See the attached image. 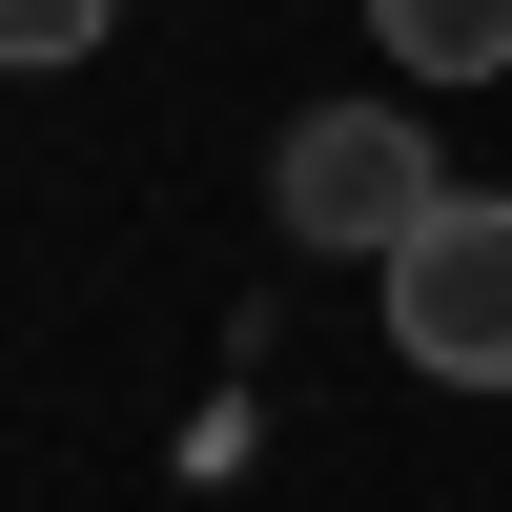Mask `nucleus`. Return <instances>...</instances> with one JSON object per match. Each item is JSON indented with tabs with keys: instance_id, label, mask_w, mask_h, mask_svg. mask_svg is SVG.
<instances>
[{
	"instance_id": "obj_3",
	"label": "nucleus",
	"mask_w": 512,
	"mask_h": 512,
	"mask_svg": "<svg viewBox=\"0 0 512 512\" xmlns=\"http://www.w3.org/2000/svg\"><path fill=\"white\" fill-rule=\"evenodd\" d=\"M369 41H390L410 82H492L512 62V0H369Z\"/></svg>"
},
{
	"instance_id": "obj_1",
	"label": "nucleus",
	"mask_w": 512,
	"mask_h": 512,
	"mask_svg": "<svg viewBox=\"0 0 512 512\" xmlns=\"http://www.w3.org/2000/svg\"><path fill=\"white\" fill-rule=\"evenodd\" d=\"M267 226H287V246H328V267H390V246H431V226H451V164L410 144L390 103H328V123H287Z\"/></svg>"
},
{
	"instance_id": "obj_4",
	"label": "nucleus",
	"mask_w": 512,
	"mask_h": 512,
	"mask_svg": "<svg viewBox=\"0 0 512 512\" xmlns=\"http://www.w3.org/2000/svg\"><path fill=\"white\" fill-rule=\"evenodd\" d=\"M103 21H123V0H0V62H82Z\"/></svg>"
},
{
	"instance_id": "obj_2",
	"label": "nucleus",
	"mask_w": 512,
	"mask_h": 512,
	"mask_svg": "<svg viewBox=\"0 0 512 512\" xmlns=\"http://www.w3.org/2000/svg\"><path fill=\"white\" fill-rule=\"evenodd\" d=\"M369 287H390V349L431 369V390H512V205L451 185V226H431V246H390Z\"/></svg>"
}]
</instances>
